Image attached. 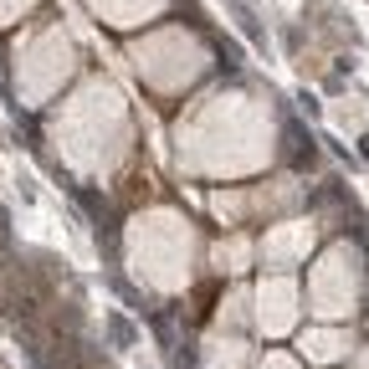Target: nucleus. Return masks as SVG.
<instances>
[{"label": "nucleus", "instance_id": "f03ea898", "mask_svg": "<svg viewBox=\"0 0 369 369\" xmlns=\"http://www.w3.org/2000/svg\"><path fill=\"white\" fill-rule=\"evenodd\" d=\"M359 154H364V159H369V134H364V139H359Z\"/></svg>", "mask_w": 369, "mask_h": 369}, {"label": "nucleus", "instance_id": "f257e3e1", "mask_svg": "<svg viewBox=\"0 0 369 369\" xmlns=\"http://www.w3.org/2000/svg\"><path fill=\"white\" fill-rule=\"evenodd\" d=\"M108 334H113V344H118V349H134V323H128L123 313H108Z\"/></svg>", "mask_w": 369, "mask_h": 369}]
</instances>
